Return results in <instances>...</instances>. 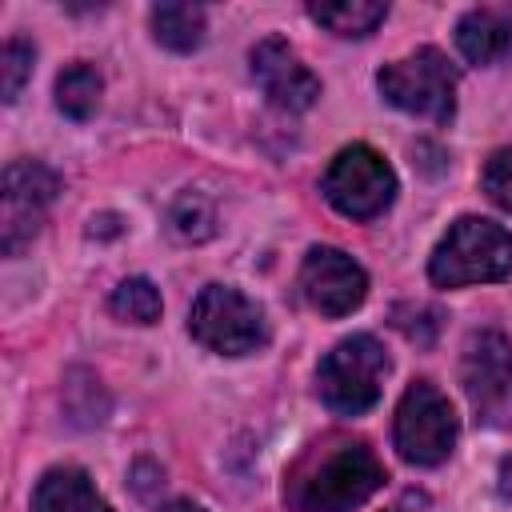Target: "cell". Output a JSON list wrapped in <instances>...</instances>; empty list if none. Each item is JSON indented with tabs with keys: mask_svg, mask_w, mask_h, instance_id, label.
Listing matches in <instances>:
<instances>
[{
	"mask_svg": "<svg viewBox=\"0 0 512 512\" xmlns=\"http://www.w3.org/2000/svg\"><path fill=\"white\" fill-rule=\"evenodd\" d=\"M388 472L364 440L324 436L300 452L284 476V500L292 512H352L384 488Z\"/></svg>",
	"mask_w": 512,
	"mask_h": 512,
	"instance_id": "obj_1",
	"label": "cell"
},
{
	"mask_svg": "<svg viewBox=\"0 0 512 512\" xmlns=\"http://www.w3.org/2000/svg\"><path fill=\"white\" fill-rule=\"evenodd\" d=\"M504 276H512V236L488 216H460L428 260V280L436 288L496 284Z\"/></svg>",
	"mask_w": 512,
	"mask_h": 512,
	"instance_id": "obj_2",
	"label": "cell"
},
{
	"mask_svg": "<svg viewBox=\"0 0 512 512\" xmlns=\"http://www.w3.org/2000/svg\"><path fill=\"white\" fill-rule=\"evenodd\" d=\"M380 96L412 116L448 124L456 112V68L436 48H416L376 72Z\"/></svg>",
	"mask_w": 512,
	"mask_h": 512,
	"instance_id": "obj_3",
	"label": "cell"
},
{
	"mask_svg": "<svg viewBox=\"0 0 512 512\" xmlns=\"http://www.w3.org/2000/svg\"><path fill=\"white\" fill-rule=\"evenodd\" d=\"M388 376V352L376 336L340 340L316 368V392L336 416H360L380 400Z\"/></svg>",
	"mask_w": 512,
	"mask_h": 512,
	"instance_id": "obj_4",
	"label": "cell"
},
{
	"mask_svg": "<svg viewBox=\"0 0 512 512\" xmlns=\"http://www.w3.org/2000/svg\"><path fill=\"white\" fill-rule=\"evenodd\" d=\"M320 192L324 200L348 216V220H372L380 216L392 196H396V172L392 164L368 148V144H348L332 156L324 180H320Z\"/></svg>",
	"mask_w": 512,
	"mask_h": 512,
	"instance_id": "obj_5",
	"label": "cell"
},
{
	"mask_svg": "<svg viewBox=\"0 0 512 512\" xmlns=\"http://www.w3.org/2000/svg\"><path fill=\"white\" fill-rule=\"evenodd\" d=\"M456 432H460V424H456L448 396L428 380L408 384V392L396 404V428H392L396 452L408 464L432 468V464L448 460V452L456 448Z\"/></svg>",
	"mask_w": 512,
	"mask_h": 512,
	"instance_id": "obj_6",
	"label": "cell"
},
{
	"mask_svg": "<svg viewBox=\"0 0 512 512\" xmlns=\"http://www.w3.org/2000/svg\"><path fill=\"white\" fill-rule=\"evenodd\" d=\"M460 384L476 408V420L496 428L512 424V340L500 328H476L464 340Z\"/></svg>",
	"mask_w": 512,
	"mask_h": 512,
	"instance_id": "obj_7",
	"label": "cell"
},
{
	"mask_svg": "<svg viewBox=\"0 0 512 512\" xmlns=\"http://www.w3.org/2000/svg\"><path fill=\"white\" fill-rule=\"evenodd\" d=\"M188 332L220 356H244L268 340L264 312L244 292H236L228 284H208L196 296V304L188 312Z\"/></svg>",
	"mask_w": 512,
	"mask_h": 512,
	"instance_id": "obj_8",
	"label": "cell"
},
{
	"mask_svg": "<svg viewBox=\"0 0 512 512\" xmlns=\"http://www.w3.org/2000/svg\"><path fill=\"white\" fill-rule=\"evenodd\" d=\"M56 192H60V176L40 160H12L4 168V192H0V248H4V256H16L24 244H32Z\"/></svg>",
	"mask_w": 512,
	"mask_h": 512,
	"instance_id": "obj_9",
	"label": "cell"
},
{
	"mask_svg": "<svg viewBox=\"0 0 512 512\" xmlns=\"http://www.w3.org/2000/svg\"><path fill=\"white\" fill-rule=\"evenodd\" d=\"M300 292L320 316H348L352 308L364 304L368 276L348 252L316 244L300 264Z\"/></svg>",
	"mask_w": 512,
	"mask_h": 512,
	"instance_id": "obj_10",
	"label": "cell"
},
{
	"mask_svg": "<svg viewBox=\"0 0 512 512\" xmlns=\"http://www.w3.org/2000/svg\"><path fill=\"white\" fill-rule=\"evenodd\" d=\"M252 80L264 88V96L284 108V112H304L316 104L320 96V80L312 76V68L296 56V48L280 36H264L252 48Z\"/></svg>",
	"mask_w": 512,
	"mask_h": 512,
	"instance_id": "obj_11",
	"label": "cell"
},
{
	"mask_svg": "<svg viewBox=\"0 0 512 512\" xmlns=\"http://www.w3.org/2000/svg\"><path fill=\"white\" fill-rule=\"evenodd\" d=\"M456 48L468 64H496L512 52V4H480L456 20Z\"/></svg>",
	"mask_w": 512,
	"mask_h": 512,
	"instance_id": "obj_12",
	"label": "cell"
},
{
	"mask_svg": "<svg viewBox=\"0 0 512 512\" xmlns=\"http://www.w3.org/2000/svg\"><path fill=\"white\" fill-rule=\"evenodd\" d=\"M32 512H112L108 500L92 488L88 472L84 468H48L40 480H36V492H32Z\"/></svg>",
	"mask_w": 512,
	"mask_h": 512,
	"instance_id": "obj_13",
	"label": "cell"
},
{
	"mask_svg": "<svg viewBox=\"0 0 512 512\" xmlns=\"http://www.w3.org/2000/svg\"><path fill=\"white\" fill-rule=\"evenodd\" d=\"M152 36L172 52H192L204 40V8L200 4H156Z\"/></svg>",
	"mask_w": 512,
	"mask_h": 512,
	"instance_id": "obj_14",
	"label": "cell"
},
{
	"mask_svg": "<svg viewBox=\"0 0 512 512\" xmlns=\"http://www.w3.org/2000/svg\"><path fill=\"white\" fill-rule=\"evenodd\" d=\"M100 92H104V80L92 64H68L60 76H56V108L72 120H88L96 108H100Z\"/></svg>",
	"mask_w": 512,
	"mask_h": 512,
	"instance_id": "obj_15",
	"label": "cell"
},
{
	"mask_svg": "<svg viewBox=\"0 0 512 512\" xmlns=\"http://www.w3.org/2000/svg\"><path fill=\"white\" fill-rule=\"evenodd\" d=\"M308 16L324 24L336 36H368L376 24L388 16V4H368V0H340V4H308Z\"/></svg>",
	"mask_w": 512,
	"mask_h": 512,
	"instance_id": "obj_16",
	"label": "cell"
},
{
	"mask_svg": "<svg viewBox=\"0 0 512 512\" xmlns=\"http://www.w3.org/2000/svg\"><path fill=\"white\" fill-rule=\"evenodd\" d=\"M108 308H112V316H120L128 324H156L160 320V288L148 276H132L112 292Z\"/></svg>",
	"mask_w": 512,
	"mask_h": 512,
	"instance_id": "obj_17",
	"label": "cell"
},
{
	"mask_svg": "<svg viewBox=\"0 0 512 512\" xmlns=\"http://www.w3.org/2000/svg\"><path fill=\"white\" fill-rule=\"evenodd\" d=\"M168 224L180 240H208L212 228H216V212H212V200L200 196V192H184L172 212H168Z\"/></svg>",
	"mask_w": 512,
	"mask_h": 512,
	"instance_id": "obj_18",
	"label": "cell"
},
{
	"mask_svg": "<svg viewBox=\"0 0 512 512\" xmlns=\"http://www.w3.org/2000/svg\"><path fill=\"white\" fill-rule=\"evenodd\" d=\"M392 324H396L412 344L428 348V344L436 340V332H440V312L428 308V304H400V308H392Z\"/></svg>",
	"mask_w": 512,
	"mask_h": 512,
	"instance_id": "obj_19",
	"label": "cell"
},
{
	"mask_svg": "<svg viewBox=\"0 0 512 512\" xmlns=\"http://www.w3.org/2000/svg\"><path fill=\"white\" fill-rule=\"evenodd\" d=\"M480 184L488 192V200L504 212H512V148H496L480 172Z\"/></svg>",
	"mask_w": 512,
	"mask_h": 512,
	"instance_id": "obj_20",
	"label": "cell"
},
{
	"mask_svg": "<svg viewBox=\"0 0 512 512\" xmlns=\"http://www.w3.org/2000/svg\"><path fill=\"white\" fill-rule=\"evenodd\" d=\"M32 44L28 40H20V36H12L8 44H4V56H0V68H4V100L12 104L16 96H20V88H24V80H28V72H32Z\"/></svg>",
	"mask_w": 512,
	"mask_h": 512,
	"instance_id": "obj_21",
	"label": "cell"
},
{
	"mask_svg": "<svg viewBox=\"0 0 512 512\" xmlns=\"http://www.w3.org/2000/svg\"><path fill=\"white\" fill-rule=\"evenodd\" d=\"M496 480H500V496H508V500H512V456L500 464V476H496Z\"/></svg>",
	"mask_w": 512,
	"mask_h": 512,
	"instance_id": "obj_22",
	"label": "cell"
},
{
	"mask_svg": "<svg viewBox=\"0 0 512 512\" xmlns=\"http://www.w3.org/2000/svg\"><path fill=\"white\" fill-rule=\"evenodd\" d=\"M160 512H204L200 504H192V500H172V504H164Z\"/></svg>",
	"mask_w": 512,
	"mask_h": 512,
	"instance_id": "obj_23",
	"label": "cell"
}]
</instances>
